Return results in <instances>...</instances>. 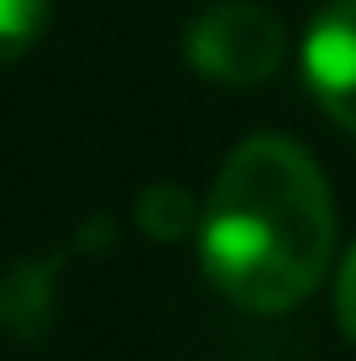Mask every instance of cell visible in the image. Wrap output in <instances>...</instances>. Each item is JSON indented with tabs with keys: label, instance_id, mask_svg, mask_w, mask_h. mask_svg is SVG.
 I'll use <instances>...</instances> for the list:
<instances>
[{
	"label": "cell",
	"instance_id": "obj_1",
	"mask_svg": "<svg viewBox=\"0 0 356 361\" xmlns=\"http://www.w3.org/2000/svg\"><path fill=\"white\" fill-rule=\"evenodd\" d=\"M330 252L336 204L320 163L288 136L241 142L204 194V278L252 314H283L320 288Z\"/></svg>",
	"mask_w": 356,
	"mask_h": 361
},
{
	"label": "cell",
	"instance_id": "obj_2",
	"mask_svg": "<svg viewBox=\"0 0 356 361\" xmlns=\"http://www.w3.org/2000/svg\"><path fill=\"white\" fill-rule=\"evenodd\" d=\"M183 53L215 84H262L283 68L288 37L273 11L252 6V0H220L189 21Z\"/></svg>",
	"mask_w": 356,
	"mask_h": 361
},
{
	"label": "cell",
	"instance_id": "obj_3",
	"mask_svg": "<svg viewBox=\"0 0 356 361\" xmlns=\"http://www.w3.org/2000/svg\"><path fill=\"white\" fill-rule=\"evenodd\" d=\"M304 84L340 131L356 136V0H330L304 37Z\"/></svg>",
	"mask_w": 356,
	"mask_h": 361
},
{
	"label": "cell",
	"instance_id": "obj_4",
	"mask_svg": "<svg viewBox=\"0 0 356 361\" xmlns=\"http://www.w3.org/2000/svg\"><path fill=\"white\" fill-rule=\"evenodd\" d=\"M47 16H53V0H0V68L32 53L37 37L47 32Z\"/></svg>",
	"mask_w": 356,
	"mask_h": 361
},
{
	"label": "cell",
	"instance_id": "obj_5",
	"mask_svg": "<svg viewBox=\"0 0 356 361\" xmlns=\"http://www.w3.org/2000/svg\"><path fill=\"white\" fill-rule=\"evenodd\" d=\"M336 314H340V330L356 341V246L340 262V278H336Z\"/></svg>",
	"mask_w": 356,
	"mask_h": 361
}]
</instances>
